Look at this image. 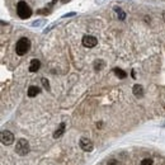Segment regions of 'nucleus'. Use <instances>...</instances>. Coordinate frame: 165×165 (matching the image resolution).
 Masks as SVG:
<instances>
[{
	"label": "nucleus",
	"mask_w": 165,
	"mask_h": 165,
	"mask_svg": "<svg viewBox=\"0 0 165 165\" xmlns=\"http://www.w3.org/2000/svg\"><path fill=\"white\" fill-rule=\"evenodd\" d=\"M29 48H30V41L26 37H23L21 38L19 41L17 42V45H15V52L18 56H23V55H26L28 51H29Z\"/></svg>",
	"instance_id": "obj_1"
},
{
	"label": "nucleus",
	"mask_w": 165,
	"mask_h": 165,
	"mask_svg": "<svg viewBox=\"0 0 165 165\" xmlns=\"http://www.w3.org/2000/svg\"><path fill=\"white\" fill-rule=\"evenodd\" d=\"M17 13L22 19H27L32 15V9L29 8V5L26 2H19L17 4Z\"/></svg>",
	"instance_id": "obj_2"
},
{
	"label": "nucleus",
	"mask_w": 165,
	"mask_h": 165,
	"mask_svg": "<svg viewBox=\"0 0 165 165\" xmlns=\"http://www.w3.org/2000/svg\"><path fill=\"white\" fill-rule=\"evenodd\" d=\"M15 151H17V154H18V155H21V156L27 155L28 152H29V144H28V141H27V140L21 138L19 141L17 142V146H15Z\"/></svg>",
	"instance_id": "obj_3"
},
{
	"label": "nucleus",
	"mask_w": 165,
	"mask_h": 165,
	"mask_svg": "<svg viewBox=\"0 0 165 165\" xmlns=\"http://www.w3.org/2000/svg\"><path fill=\"white\" fill-rule=\"evenodd\" d=\"M0 138H2L3 145H11V144H13V141H14V135L10 131L4 130L2 132V135H0Z\"/></svg>",
	"instance_id": "obj_4"
},
{
	"label": "nucleus",
	"mask_w": 165,
	"mask_h": 165,
	"mask_svg": "<svg viewBox=\"0 0 165 165\" xmlns=\"http://www.w3.org/2000/svg\"><path fill=\"white\" fill-rule=\"evenodd\" d=\"M97 43H98V40L95 37H93V36H84L83 37V45L85 47L91 48V47L97 46Z\"/></svg>",
	"instance_id": "obj_5"
},
{
	"label": "nucleus",
	"mask_w": 165,
	"mask_h": 165,
	"mask_svg": "<svg viewBox=\"0 0 165 165\" xmlns=\"http://www.w3.org/2000/svg\"><path fill=\"white\" fill-rule=\"evenodd\" d=\"M80 148L84 150V151H91L93 150V148H94V145H93V142L90 141L89 138H85V137H83L81 140H80Z\"/></svg>",
	"instance_id": "obj_6"
},
{
	"label": "nucleus",
	"mask_w": 165,
	"mask_h": 165,
	"mask_svg": "<svg viewBox=\"0 0 165 165\" xmlns=\"http://www.w3.org/2000/svg\"><path fill=\"white\" fill-rule=\"evenodd\" d=\"M40 68H41V62H40V60L33 59L32 61H30V65H29V71H30V72H36V71H38Z\"/></svg>",
	"instance_id": "obj_7"
},
{
	"label": "nucleus",
	"mask_w": 165,
	"mask_h": 165,
	"mask_svg": "<svg viewBox=\"0 0 165 165\" xmlns=\"http://www.w3.org/2000/svg\"><path fill=\"white\" fill-rule=\"evenodd\" d=\"M64 132H65V123H61V125L59 126L57 130L55 131L53 137H55V138H59V137H61V136L64 135Z\"/></svg>",
	"instance_id": "obj_8"
},
{
	"label": "nucleus",
	"mask_w": 165,
	"mask_h": 165,
	"mask_svg": "<svg viewBox=\"0 0 165 165\" xmlns=\"http://www.w3.org/2000/svg\"><path fill=\"white\" fill-rule=\"evenodd\" d=\"M133 94H135L136 97H138V98H141L144 95V88L141 87V85L136 84L135 87H133Z\"/></svg>",
	"instance_id": "obj_9"
},
{
	"label": "nucleus",
	"mask_w": 165,
	"mask_h": 165,
	"mask_svg": "<svg viewBox=\"0 0 165 165\" xmlns=\"http://www.w3.org/2000/svg\"><path fill=\"white\" fill-rule=\"evenodd\" d=\"M38 93H40V88H38V87H34V85L29 87V89H28V97L33 98V97L37 95Z\"/></svg>",
	"instance_id": "obj_10"
},
{
	"label": "nucleus",
	"mask_w": 165,
	"mask_h": 165,
	"mask_svg": "<svg viewBox=\"0 0 165 165\" xmlns=\"http://www.w3.org/2000/svg\"><path fill=\"white\" fill-rule=\"evenodd\" d=\"M113 71H114V74L117 75L119 79H125L126 76H127V74L123 71V70H121V69H118V68H116V69H113Z\"/></svg>",
	"instance_id": "obj_11"
},
{
	"label": "nucleus",
	"mask_w": 165,
	"mask_h": 165,
	"mask_svg": "<svg viewBox=\"0 0 165 165\" xmlns=\"http://www.w3.org/2000/svg\"><path fill=\"white\" fill-rule=\"evenodd\" d=\"M45 23H46L45 19H40V21H34V22L32 23V26H33V27H40L41 24H45Z\"/></svg>",
	"instance_id": "obj_12"
},
{
	"label": "nucleus",
	"mask_w": 165,
	"mask_h": 165,
	"mask_svg": "<svg viewBox=\"0 0 165 165\" xmlns=\"http://www.w3.org/2000/svg\"><path fill=\"white\" fill-rule=\"evenodd\" d=\"M140 165H152V160L151 159H144Z\"/></svg>",
	"instance_id": "obj_13"
},
{
	"label": "nucleus",
	"mask_w": 165,
	"mask_h": 165,
	"mask_svg": "<svg viewBox=\"0 0 165 165\" xmlns=\"http://www.w3.org/2000/svg\"><path fill=\"white\" fill-rule=\"evenodd\" d=\"M41 81H42V84H43V87H45L47 90L50 89V84H48V80H47V79H45V78H43V79H42Z\"/></svg>",
	"instance_id": "obj_14"
},
{
	"label": "nucleus",
	"mask_w": 165,
	"mask_h": 165,
	"mask_svg": "<svg viewBox=\"0 0 165 165\" xmlns=\"http://www.w3.org/2000/svg\"><path fill=\"white\" fill-rule=\"evenodd\" d=\"M114 10L117 11V13H119V17H121V19H125V13L122 11L119 8H114Z\"/></svg>",
	"instance_id": "obj_15"
},
{
	"label": "nucleus",
	"mask_w": 165,
	"mask_h": 165,
	"mask_svg": "<svg viewBox=\"0 0 165 165\" xmlns=\"http://www.w3.org/2000/svg\"><path fill=\"white\" fill-rule=\"evenodd\" d=\"M108 165H118V161H116V160H111V161H108Z\"/></svg>",
	"instance_id": "obj_16"
},
{
	"label": "nucleus",
	"mask_w": 165,
	"mask_h": 165,
	"mask_svg": "<svg viewBox=\"0 0 165 165\" xmlns=\"http://www.w3.org/2000/svg\"><path fill=\"white\" fill-rule=\"evenodd\" d=\"M75 15V13H68V14H65L64 17H74Z\"/></svg>",
	"instance_id": "obj_17"
},
{
	"label": "nucleus",
	"mask_w": 165,
	"mask_h": 165,
	"mask_svg": "<svg viewBox=\"0 0 165 165\" xmlns=\"http://www.w3.org/2000/svg\"><path fill=\"white\" fill-rule=\"evenodd\" d=\"M60 2H61V3H62V4H65V3H69V2H70V0H60Z\"/></svg>",
	"instance_id": "obj_18"
}]
</instances>
